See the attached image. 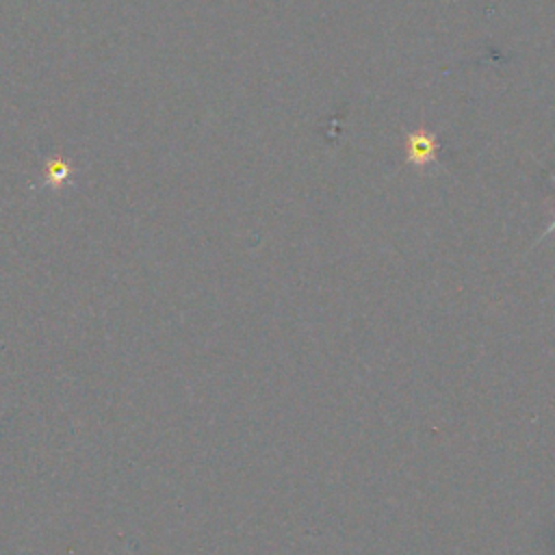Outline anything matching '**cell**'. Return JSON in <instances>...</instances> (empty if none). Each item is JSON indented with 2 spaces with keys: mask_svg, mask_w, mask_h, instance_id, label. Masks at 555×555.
Here are the masks:
<instances>
[{
  "mask_svg": "<svg viewBox=\"0 0 555 555\" xmlns=\"http://www.w3.org/2000/svg\"><path fill=\"white\" fill-rule=\"evenodd\" d=\"M405 158L416 169H423L427 165H438L440 163L438 137L423 128L414 132H405Z\"/></svg>",
  "mask_w": 555,
  "mask_h": 555,
  "instance_id": "cell-1",
  "label": "cell"
},
{
  "mask_svg": "<svg viewBox=\"0 0 555 555\" xmlns=\"http://www.w3.org/2000/svg\"><path fill=\"white\" fill-rule=\"evenodd\" d=\"M551 180H553V184H555V173H551ZM553 230H555V219H553V223H551V225H548V228H546V230L540 234V238H538V241H542L544 236H548Z\"/></svg>",
  "mask_w": 555,
  "mask_h": 555,
  "instance_id": "cell-2",
  "label": "cell"
}]
</instances>
